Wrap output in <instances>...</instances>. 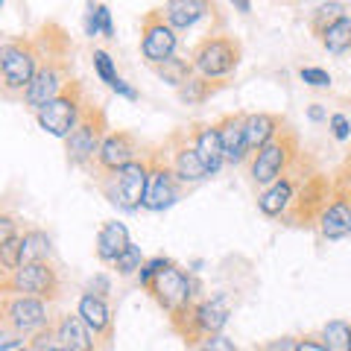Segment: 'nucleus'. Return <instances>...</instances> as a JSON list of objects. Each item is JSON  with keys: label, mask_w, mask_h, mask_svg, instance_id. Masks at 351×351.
Here are the masks:
<instances>
[{"label": "nucleus", "mask_w": 351, "mask_h": 351, "mask_svg": "<svg viewBox=\"0 0 351 351\" xmlns=\"http://www.w3.org/2000/svg\"><path fill=\"white\" fill-rule=\"evenodd\" d=\"M328 196H331V182H328L322 173L313 170L311 176H302L299 179L293 202L281 217L287 219L290 226H311L313 219H319V214L325 211Z\"/></svg>", "instance_id": "obj_10"}, {"label": "nucleus", "mask_w": 351, "mask_h": 351, "mask_svg": "<svg viewBox=\"0 0 351 351\" xmlns=\"http://www.w3.org/2000/svg\"><path fill=\"white\" fill-rule=\"evenodd\" d=\"M295 161H299V158H295ZM299 179H302V176L295 173V164H293V167L284 173L276 184H269V188L258 196L261 214L263 217H281L284 211H287L290 202H293V193H295V184H299Z\"/></svg>", "instance_id": "obj_18"}, {"label": "nucleus", "mask_w": 351, "mask_h": 351, "mask_svg": "<svg viewBox=\"0 0 351 351\" xmlns=\"http://www.w3.org/2000/svg\"><path fill=\"white\" fill-rule=\"evenodd\" d=\"M56 346L62 351H100L91 331L76 313H64L56 319Z\"/></svg>", "instance_id": "obj_20"}, {"label": "nucleus", "mask_w": 351, "mask_h": 351, "mask_svg": "<svg viewBox=\"0 0 351 351\" xmlns=\"http://www.w3.org/2000/svg\"><path fill=\"white\" fill-rule=\"evenodd\" d=\"M47 351H62V348H59V346H53V348H47Z\"/></svg>", "instance_id": "obj_46"}, {"label": "nucleus", "mask_w": 351, "mask_h": 351, "mask_svg": "<svg viewBox=\"0 0 351 351\" xmlns=\"http://www.w3.org/2000/svg\"><path fill=\"white\" fill-rule=\"evenodd\" d=\"M307 117H311V120H322L325 117V108L319 103H313L311 108H307Z\"/></svg>", "instance_id": "obj_43"}, {"label": "nucleus", "mask_w": 351, "mask_h": 351, "mask_svg": "<svg viewBox=\"0 0 351 351\" xmlns=\"http://www.w3.org/2000/svg\"><path fill=\"white\" fill-rule=\"evenodd\" d=\"M141 267H144V252H141V246H135V243H129L114 261V269L120 276H135Z\"/></svg>", "instance_id": "obj_31"}, {"label": "nucleus", "mask_w": 351, "mask_h": 351, "mask_svg": "<svg viewBox=\"0 0 351 351\" xmlns=\"http://www.w3.org/2000/svg\"><path fill=\"white\" fill-rule=\"evenodd\" d=\"M319 41L325 44L328 53H346L351 47V18L348 15H339L337 21H331L322 32H319Z\"/></svg>", "instance_id": "obj_26"}, {"label": "nucleus", "mask_w": 351, "mask_h": 351, "mask_svg": "<svg viewBox=\"0 0 351 351\" xmlns=\"http://www.w3.org/2000/svg\"><path fill=\"white\" fill-rule=\"evenodd\" d=\"M295 351H325V346H322L319 337H304L295 343Z\"/></svg>", "instance_id": "obj_42"}, {"label": "nucleus", "mask_w": 351, "mask_h": 351, "mask_svg": "<svg viewBox=\"0 0 351 351\" xmlns=\"http://www.w3.org/2000/svg\"><path fill=\"white\" fill-rule=\"evenodd\" d=\"M284 117L272 114V112H258V114H246V149L258 152L261 147H267L272 138L281 132Z\"/></svg>", "instance_id": "obj_22"}, {"label": "nucleus", "mask_w": 351, "mask_h": 351, "mask_svg": "<svg viewBox=\"0 0 351 351\" xmlns=\"http://www.w3.org/2000/svg\"><path fill=\"white\" fill-rule=\"evenodd\" d=\"M144 158H147V188H144L141 208H147V211H164V208H170L182 196V184L170 167V156L164 144L147 147Z\"/></svg>", "instance_id": "obj_7"}, {"label": "nucleus", "mask_w": 351, "mask_h": 351, "mask_svg": "<svg viewBox=\"0 0 351 351\" xmlns=\"http://www.w3.org/2000/svg\"><path fill=\"white\" fill-rule=\"evenodd\" d=\"M97 188L112 205L120 211H138L144 202V188H147V158L141 156L138 161L126 164L123 170L108 173V176H94Z\"/></svg>", "instance_id": "obj_8"}, {"label": "nucleus", "mask_w": 351, "mask_h": 351, "mask_svg": "<svg viewBox=\"0 0 351 351\" xmlns=\"http://www.w3.org/2000/svg\"><path fill=\"white\" fill-rule=\"evenodd\" d=\"M108 135V120L106 112L97 103H88L82 106L80 120L76 126L71 129V135L64 138V149H68V161L76 164V167H88L94 161L97 149H100L103 138Z\"/></svg>", "instance_id": "obj_5"}, {"label": "nucleus", "mask_w": 351, "mask_h": 351, "mask_svg": "<svg viewBox=\"0 0 351 351\" xmlns=\"http://www.w3.org/2000/svg\"><path fill=\"white\" fill-rule=\"evenodd\" d=\"M188 132H191L193 149H196V156H199V161L205 164L208 176L219 173V167H223V147H219L217 126L214 123H191Z\"/></svg>", "instance_id": "obj_19"}, {"label": "nucleus", "mask_w": 351, "mask_h": 351, "mask_svg": "<svg viewBox=\"0 0 351 351\" xmlns=\"http://www.w3.org/2000/svg\"><path fill=\"white\" fill-rule=\"evenodd\" d=\"M322 346L325 351H351V325L343 319H331L322 328Z\"/></svg>", "instance_id": "obj_28"}, {"label": "nucleus", "mask_w": 351, "mask_h": 351, "mask_svg": "<svg viewBox=\"0 0 351 351\" xmlns=\"http://www.w3.org/2000/svg\"><path fill=\"white\" fill-rule=\"evenodd\" d=\"M164 147H167L170 167L176 173V179H179V184H196V182L208 179V170H205V164L199 161V156H196L188 126L176 129L173 135L164 141Z\"/></svg>", "instance_id": "obj_15"}, {"label": "nucleus", "mask_w": 351, "mask_h": 351, "mask_svg": "<svg viewBox=\"0 0 351 351\" xmlns=\"http://www.w3.org/2000/svg\"><path fill=\"white\" fill-rule=\"evenodd\" d=\"M316 223H319L322 237H328V240H339V237L351 234V205L346 196H339L334 191V199L325 205V211L319 214Z\"/></svg>", "instance_id": "obj_21"}, {"label": "nucleus", "mask_w": 351, "mask_h": 351, "mask_svg": "<svg viewBox=\"0 0 351 351\" xmlns=\"http://www.w3.org/2000/svg\"><path fill=\"white\" fill-rule=\"evenodd\" d=\"M50 322L47 302L29 299V295H0V325L12 328L24 339L41 331Z\"/></svg>", "instance_id": "obj_11"}, {"label": "nucleus", "mask_w": 351, "mask_h": 351, "mask_svg": "<svg viewBox=\"0 0 351 351\" xmlns=\"http://www.w3.org/2000/svg\"><path fill=\"white\" fill-rule=\"evenodd\" d=\"M0 295H29L41 302H56L62 295V278L50 261L24 263L6 278H0Z\"/></svg>", "instance_id": "obj_4"}, {"label": "nucleus", "mask_w": 351, "mask_h": 351, "mask_svg": "<svg viewBox=\"0 0 351 351\" xmlns=\"http://www.w3.org/2000/svg\"><path fill=\"white\" fill-rule=\"evenodd\" d=\"M219 88H223V82H214V80H205V76L193 73L188 82H182L179 88H176V94H179V100L184 106H199V103L208 100V97H214Z\"/></svg>", "instance_id": "obj_25"}, {"label": "nucleus", "mask_w": 351, "mask_h": 351, "mask_svg": "<svg viewBox=\"0 0 351 351\" xmlns=\"http://www.w3.org/2000/svg\"><path fill=\"white\" fill-rule=\"evenodd\" d=\"M208 12H214V6L202 3V0H170V3H164V9H161L164 21H167L173 29H188Z\"/></svg>", "instance_id": "obj_23"}, {"label": "nucleus", "mask_w": 351, "mask_h": 351, "mask_svg": "<svg viewBox=\"0 0 351 351\" xmlns=\"http://www.w3.org/2000/svg\"><path fill=\"white\" fill-rule=\"evenodd\" d=\"M38 44L36 38H6L0 41V97L24 100L32 76L38 71Z\"/></svg>", "instance_id": "obj_1"}, {"label": "nucleus", "mask_w": 351, "mask_h": 351, "mask_svg": "<svg viewBox=\"0 0 351 351\" xmlns=\"http://www.w3.org/2000/svg\"><path fill=\"white\" fill-rule=\"evenodd\" d=\"M126 246H129V232L123 223H106L100 234H97V258L103 263H114Z\"/></svg>", "instance_id": "obj_24"}, {"label": "nucleus", "mask_w": 351, "mask_h": 351, "mask_svg": "<svg viewBox=\"0 0 351 351\" xmlns=\"http://www.w3.org/2000/svg\"><path fill=\"white\" fill-rule=\"evenodd\" d=\"M0 9H3V3H0Z\"/></svg>", "instance_id": "obj_47"}, {"label": "nucleus", "mask_w": 351, "mask_h": 351, "mask_svg": "<svg viewBox=\"0 0 351 351\" xmlns=\"http://www.w3.org/2000/svg\"><path fill=\"white\" fill-rule=\"evenodd\" d=\"M217 135L219 147H223V161L228 164H243L249 149H246V114H226L217 120Z\"/></svg>", "instance_id": "obj_17"}, {"label": "nucleus", "mask_w": 351, "mask_h": 351, "mask_svg": "<svg viewBox=\"0 0 351 351\" xmlns=\"http://www.w3.org/2000/svg\"><path fill=\"white\" fill-rule=\"evenodd\" d=\"M18 234H21V217L9 211V208H0V249Z\"/></svg>", "instance_id": "obj_33"}, {"label": "nucleus", "mask_w": 351, "mask_h": 351, "mask_svg": "<svg viewBox=\"0 0 351 351\" xmlns=\"http://www.w3.org/2000/svg\"><path fill=\"white\" fill-rule=\"evenodd\" d=\"M85 32H88V36H100V32H103L106 38H114L112 12H108V6H106V3H91V6H88Z\"/></svg>", "instance_id": "obj_30"}, {"label": "nucleus", "mask_w": 351, "mask_h": 351, "mask_svg": "<svg viewBox=\"0 0 351 351\" xmlns=\"http://www.w3.org/2000/svg\"><path fill=\"white\" fill-rule=\"evenodd\" d=\"M149 295L158 302V307H164V313L173 316L184 311L188 304L196 302V284L191 281V276H184V272L170 263V267H164L156 278L149 281Z\"/></svg>", "instance_id": "obj_12"}, {"label": "nucleus", "mask_w": 351, "mask_h": 351, "mask_svg": "<svg viewBox=\"0 0 351 351\" xmlns=\"http://www.w3.org/2000/svg\"><path fill=\"white\" fill-rule=\"evenodd\" d=\"M331 129H334V138L337 141H346L351 135V126H348V117L346 114H334L331 117Z\"/></svg>", "instance_id": "obj_39"}, {"label": "nucleus", "mask_w": 351, "mask_h": 351, "mask_svg": "<svg viewBox=\"0 0 351 351\" xmlns=\"http://www.w3.org/2000/svg\"><path fill=\"white\" fill-rule=\"evenodd\" d=\"M226 322H228L226 295H214V299H205V302H193V304L184 307V311L170 316L173 331L179 334L191 348H196L199 343L205 346L211 337L223 334Z\"/></svg>", "instance_id": "obj_2"}, {"label": "nucleus", "mask_w": 351, "mask_h": 351, "mask_svg": "<svg viewBox=\"0 0 351 351\" xmlns=\"http://www.w3.org/2000/svg\"><path fill=\"white\" fill-rule=\"evenodd\" d=\"M202 351H237V346H234L228 337L217 334V337H211V339H208V343L202 346Z\"/></svg>", "instance_id": "obj_38"}, {"label": "nucleus", "mask_w": 351, "mask_h": 351, "mask_svg": "<svg viewBox=\"0 0 351 351\" xmlns=\"http://www.w3.org/2000/svg\"><path fill=\"white\" fill-rule=\"evenodd\" d=\"M295 343H299V339H293V337H278V339H269V343L263 346V351H295Z\"/></svg>", "instance_id": "obj_40"}, {"label": "nucleus", "mask_w": 351, "mask_h": 351, "mask_svg": "<svg viewBox=\"0 0 351 351\" xmlns=\"http://www.w3.org/2000/svg\"><path fill=\"white\" fill-rule=\"evenodd\" d=\"M339 15H346V6L343 3H325V6H319L313 12V18H311V29L319 36V32L331 24V21H337Z\"/></svg>", "instance_id": "obj_32"}, {"label": "nucleus", "mask_w": 351, "mask_h": 351, "mask_svg": "<svg viewBox=\"0 0 351 351\" xmlns=\"http://www.w3.org/2000/svg\"><path fill=\"white\" fill-rule=\"evenodd\" d=\"M141 53L149 62V68L176 56V29L164 21L161 9H149L141 21Z\"/></svg>", "instance_id": "obj_14"}, {"label": "nucleus", "mask_w": 351, "mask_h": 351, "mask_svg": "<svg viewBox=\"0 0 351 351\" xmlns=\"http://www.w3.org/2000/svg\"><path fill=\"white\" fill-rule=\"evenodd\" d=\"M15 351H32V348H29V346H21V348H15Z\"/></svg>", "instance_id": "obj_45"}, {"label": "nucleus", "mask_w": 351, "mask_h": 351, "mask_svg": "<svg viewBox=\"0 0 351 351\" xmlns=\"http://www.w3.org/2000/svg\"><path fill=\"white\" fill-rule=\"evenodd\" d=\"M152 71H156L164 82H170L179 88L182 82H188L191 76H193V64L188 59H179V56H170L167 62H161V64H152Z\"/></svg>", "instance_id": "obj_29"}, {"label": "nucleus", "mask_w": 351, "mask_h": 351, "mask_svg": "<svg viewBox=\"0 0 351 351\" xmlns=\"http://www.w3.org/2000/svg\"><path fill=\"white\" fill-rule=\"evenodd\" d=\"M240 56H243V44H240L234 36L219 32V36H208L196 44L191 64H193L196 73L205 76V80L219 82V80H226L228 73L237 71Z\"/></svg>", "instance_id": "obj_6"}, {"label": "nucleus", "mask_w": 351, "mask_h": 351, "mask_svg": "<svg viewBox=\"0 0 351 351\" xmlns=\"http://www.w3.org/2000/svg\"><path fill=\"white\" fill-rule=\"evenodd\" d=\"M82 106H85V88L80 80H71L47 106L36 112L38 126L44 132H50L53 138H68L71 129L76 126V120H80Z\"/></svg>", "instance_id": "obj_9"}, {"label": "nucleus", "mask_w": 351, "mask_h": 351, "mask_svg": "<svg viewBox=\"0 0 351 351\" xmlns=\"http://www.w3.org/2000/svg\"><path fill=\"white\" fill-rule=\"evenodd\" d=\"M94 71H97V76H100L106 85H112V82L117 80L114 62H112V56H108L106 50H94Z\"/></svg>", "instance_id": "obj_34"}, {"label": "nucleus", "mask_w": 351, "mask_h": 351, "mask_svg": "<svg viewBox=\"0 0 351 351\" xmlns=\"http://www.w3.org/2000/svg\"><path fill=\"white\" fill-rule=\"evenodd\" d=\"M299 156H302L299 152V135L284 123L278 135L272 138L267 147H261L255 152V158H252V164H249L252 182L261 184V188H269V184H276L281 176L293 167Z\"/></svg>", "instance_id": "obj_3"}, {"label": "nucleus", "mask_w": 351, "mask_h": 351, "mask_svg": "<svg viewBox=\"0 0 351 351\" xmlns=\"http://www.w3.org/2000/svg\"><path fill=\"white\" fill-rule=\"evenodd\" d=\"M24 346V337H21L18 331H12V328L0 325V351H15Z\"/></svg>", "instance_id": "obj_37"}, {"label": "nucleus", "mask_w": 351, "mask_h": 351, "mask_svg": "<svg viewBox=\"0 0 351 351\" xmlns=\"http://www.w3.org/2000/svg\"><path fill=\"white\" fill-rule=\"evenodd\" d=\"M108 88H112L114 94H120V97H126V100H132V103L138 100V91H135V88H132V85H126L123 80H120V76H117V80H114L112 85H108Z\"/></svg>", "instance_id": "obj_41"}, {"label": "nucleus", "mask_w": 351, "mask_h": 351, "mask_svg": "<svg viewBox=\"0 0 351 351\" xmlns=\"http://www.w3.org/2000/svg\"><path fill=\"white\" fill-rule=\"evenodd\" d=\"M50 237L41 228H27L21 234V267L24 263H36V261H47L50 258Z\"/></svg>", "instance_id": "obj_27"}, {"label": "nucleus", "mask_w": 351, "mask_h": 351, "mask_svg": "<svg viewBox=\"0 0 351 351\" xmlns=\"http://www.w3.org/2000/svg\"><path fill=\"white\" fill-rule=\"evenodd\" d=\"M141 158V141L132 135L126 129H114L103 138L100 149L91 161V173L94 176H108V173H117L123 170L126 164L138 161Z\"/></svg>", "instance_id": "obj_13"}, {"label": "nucleus", "mask_w": 351, "mask_h": 351, "mask_svg": "<svg viewBox=\"0 0 351 351\" xmlns=\"http://www.w3.org/2000/svg\"><path fill=\"white\" fill-rule=\"evenodd\" d=\"M76 316L85 322V328L91 331L94 343H100V351L112 348V339H114V316H112V307L106 304V299L100 295H91L85 293L80 304H76Z\"/></svg>", "instance_id": "obj_16"}, {"label": "nucleus", "mask_w": 351, "mask_h": 351, "mask_svg": "<svg viewBox=\"0 0 351 351\" xmlns=\"http://www.w3.org/2000/svg\"><path fill=\"white\" fill-rule=\"evenodd\" d=\"M170 258H152V261H144V267L138 269V284L141 287H149V281L158 276V272L164 269V267H170Z\"/></svg>", "instance_id": "obj_35"}, {"label": "nucleus", "mask_w": 351, "mask_h": 351, "mask_svg": "<svg viewBox=\"0 0 351 351\" xmlns=\"http://www.w3.org/2000/svg\"><path fill=\"white\" fill-rule=\"evenodd\" d=\"M299 76L307 85H313V88H328V85H331V73L322 71V68H302Z\"/></svg>", "instance_id": "obj_36"}, {"label": "nucleus", "mask_w": 351, "mask_h": 351, "mask_svg": "<svg viewBox=\"0 0 351 351\" xmlns=\"http://www.w3.org/2000/svg\"><path fill=\"white\" fill-rule=\"evenodd\" d=\"M234 9H237V12H249V9H252V3H246V0H237V3H234Z\"/></svg>", "instance_id": "obj_44"}]
</instances>
